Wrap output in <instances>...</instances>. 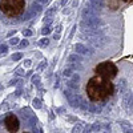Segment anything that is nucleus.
I'll return each mask as SVG.
<instances>
[{
	"mask_svg": "<svg viewBox=\"0 0 133 133\" xmlns=\"http://www.w3.org/2000/svg\"><path fill=\"white\" fill-rule=\"evenodd\" d=\"M113 91L115 87L110 80H107L98 75L91 77L85 87V92L92 101H104L113 95Z\"/></svg>",
	"mask_w": 133,
	"mask_h": 133,
	"instance_id": "1",
	"label": "nucleus"
},
{
	"mask_svg": "<svg viewBox=\"0 0 133 133\" xmlns=\"http://www.w3.org/2000/svg\"><path fill=\"white\" fill-rule=\"evenodd\" d=\"M95 72H96V75L104 77V79H107V80H113L117 76L118 69L112 61H104V63H100L96 66Z\"/></svg>",
	"mask_w": 133,
	"mask_h": 133,
	"instance_id": "3",
	"label": "nucleus"
},
{
	"mask_svg": "<svg viewBox=\"0 0 133 133\" xmlns=\"http://www.w3.org/2000/svg\"><path fill=\"white\" fill-rule=\"evenodd\" d=\"M124 2H128V3L130 2V3H133V0H124Z\"/></svg>",
	"mask_w": 133,
	"mask_h": 133,
	"instance_id": "7",
	"label": "nucleus"
},
{
	"mask_svg": "<svg viewBox=\"0 0 133 133\" xmlns=\"http://www.w3.org/2000/svg\"><path fill=\"white\" fill-rule=\"evenodd\" d=\"M24 0H0V11L9 17L21 15L24 12Z\"/></svg>",
	"mask_w": 133,
	"mask_h": 133,
	"instance_id": "2",
	"label": "nucleus"
},
{
	"mask_svg": "<svg viewBox=\"0 0 133 133\" xmlns=\"http://www.w3.org/2000/svg\"><path fill=\"white\" fill-rule=\"evenodd\" d=\"M76 48H77V51H79V52H85V48H84L83 45H80V44H79Z\"/></svg>",
	"mask_w": 133,
	"mask_h": 133,
	"instance_id": "5",
	"label": "nucleus"
},
{
	"mask_svg": "<svg viewBox=\"0 0 133 133\" xmlns=\"http://www.w3.org/2000/svg\"><path fill=\"white\" fill-rule=\"evenodd\" d=\"M4 127L8 130V133H17L20 128V123H19V118L16 117V115H8L4 120Z\"/></svg>",
	"mask_w": 133,
	"mask_h": 133,
	"instance_id": "4",
	"label": "nucleus"
},
{
	"mask_svg": "<svg viewBox=\"0 0 133 133\" xmlns=\"http://www.w3.org/2000/svg\"><path fill=\"white\" fill-rule=\"evenodd\" d=\"M41 44H43V45H45V44H48V39H43Z\"/></svg>",
	"mask_w": 133,
	"mask_h": 133,
	"instance_id": "6",
	"label": "nucleus"
}]
</instances>
